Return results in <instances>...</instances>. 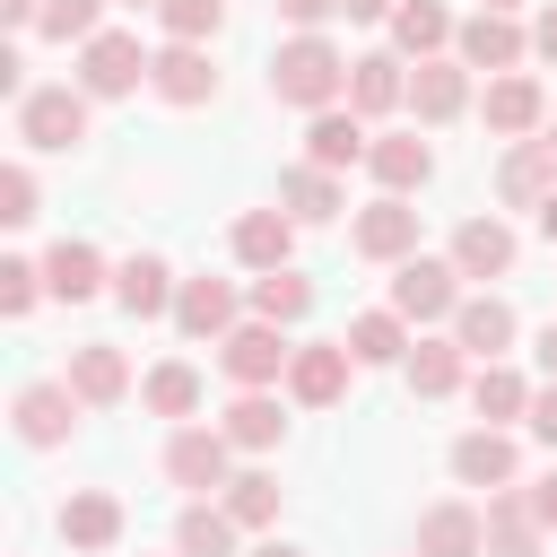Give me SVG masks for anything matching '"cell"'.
Returning <instances> with one entry per match:
<instances>
[{
  "label": "cell",
  "instance_id": "obj_1",
  "mask_svg": "<svg viewBox=\"0 0 557 557\" xmlns=\"http://www.w3.org/2000/svg\"><path fill=\"white\" fill-rule=\"evenodd\" d=\"M331 78H339V61H331L322 44H296V52H278V70H270V87H278V96H296V104H322V96H331Z\"/></svg>",
  "mask_w": 557,
  "mask_h": 557
},
{
  "label": "cell",
  "instance_id": "obj_2",
  "mask_svg": "<svg viewBox=\"0 0 557 557\" xmlns=\"http://www.w3.org/2000/svg\"><path fill=\"white\" fill-rule=\"evenodd\" d=\"M78 122H87L78 96H35V104H26V139H35V148H70Z\"/></svg>",
  "mask_w": 557,
  "mask_h": 557
},
{
  "label": "cell",
  "instance_id": "obj_3",
  "mask_svg": "<svg viewBox=\"0 0 557 557\" xmlns=\"http://www.w3.org/2000/svg\"><path fill=\"white\" fill-rule=\"evenodd\" d=\"M17 426H26V444H52V435L70 426V392H52V383H35V392L17 400Z\"/></svg>",
  "mask_w": 557,
  "mask_h": 557
},
{
  "label": "cell",
  "instance_id": "obj_4",
  "mask_svg": "<svg viewBox=\"0 0 557 557\" xmlns=\"http://www.w3.org/2000/svg\"><path fill=\"white\" fill-rule=\"evenodd\" d=\"M131 70H139V52H131L122 35H104V44L87 52V87H104V96H113V87H131Z\"/></svg>",
  "mask_w": 557,
  "mask_h": 557
},
{
  "label": "cell",
  "instance_id": "obj_5",
  "mask_svg": "<svg viewBox=\"0 0 557 557\" xmlns=\"http://www.w3.org/2000/svg\"><path fill=\"white\" fill-rule=\"evenodd\" d=\"M52 287H61V296H87V287H96V252H87V244H61V252H52Z\"/></svg>",
  "mask_w": 557,
  "mask_h": 557
},
{
  "label": "cell",
  "instance_id": "obj_6",
  "mask_svg": "<svg viewBox=\"0 0 557 557\" xmlns=\"http://www.w3.org/2000/svg\"><path fill=\"white\" fill-rule=\"evenodd\" d=\"M218 461H226L218 435H183V444H174V479H218Z\"/></svg>",
  "mask_w": 557,
  "mask_h": 557
},
{
  "label": "cell",
  "instance_id": "obj_7",
  "mask_svg": "<svg viewBox=\"0 0 557 557\" xmlns=\"http://www.w3.org/2000/svg\"><path fill=\"white\" fill-rule=\"evenodd\" d=\"M313 157H322V165H339V157H357V122H339V113H322V122H313Z\"/></svg>",
  "mask_w": 557,
  "mask_h": 557
},
{
  "label": "cell",
  "instance_id": "obj_8",
  "mask_svg": "<svg viewBox=\"0 0 557 557\" xmlns=\"http://www.w3.org/2000/svg\"><path fill=\"white\" fill-rule=\"evenodd\" d=\"M122 296H131L139 313H157V305H165V270H157V261H131V270H122Z\"/></svg>",
  "mask_w": 557,
  "mask_h": 557
},
{
  "label": "cell",
  "instance_id": "obj_9",
  "mask_svg": "<svg viewBox=\"0 0 557 557\" xmlns=\"http://www.w3.org/2000/svg\"><path fill=\"white\" fill-rule=\"evenodd\" d=\"M226 366H235V374H270V366H278V339H270V331H244V339L226 348Z\"/></svg>",
  "mask_w": 557,
  "mask_h": 557
},
{
  "label": "cell",
  "instance_id": "obj_10",
  "mask_svg": "<svg viewBox=\"0 0 557 557\" xmlns=\"http://www.w3.org/2000/svg\"><path fill=\"white\" fill-rule=\"evenodd\" d=\"M200 87H209V70H200V52H165V96H183V104H191Z\"/></svg>",
  "mask_w": 557,
  "mask_h": 557
},
{
  "label": "cell",
  "instance_id": "obj_11",
  "mask_svg": "<svg viewBox=\"0 0 557 557\" xmlns=\"http://www.w3.org/2000/svg\"><path fill=\"white\" fill-rule=\"evenodd\" d=\"M400 305H409V313H435V305H444V270H426V261H418V270L400 278Z\"/></svg>",
  "mask_w": 557,
  "mask_h": 557
},
{
  "label": "cell",
  "instance_id": "obj_12",
  "mask_svg": "<svg viewBox=\"0 0 557 557\" xmlns=\"http://www.w3.org/2000/svg\"><path fill=\"white\" fill-rule=\"evenodd\" d=\"M461 479H505V444L496 435H470L461 444Z\"/></svg>",
  "mask_w": 557,
  "mask_h": 557
},
{
  "label": "cell",
  "instance_id": "obj_13",
  "mask_svg": "<svg viewBox=\"0 0 557 557\" xmlns=\"http://www.w3.org/2000/svg\"><path fill=\"white\" fill-rule=\"evenodd\" d=\"M183 557H226V522L218 513H191L183 522Z\"/></svg>",
  "mask_w": 557,
  "mask_h": 557
},
{
  "label": "cell",
  "instance_id": "obj_14",
  "mask_svg": "<svg viewBox=\"0 0 557 557\" xmlns=\"http://www.w3.org/2000/svg\"><path fill=\"white\" fill-rule=\"evenodd\" d=\"M244 252H252V261H278V252H287V226H278V218H252V226H244Z\"/></svg>",
  "mask_w": 557,
  "mask_h": 557
},
{
  "label": "cell",
  "instance_id": "obj_15",
  "mask_svg": "<svg viewBox=\"0 0 557 557\" xmlns=\"http://www.w3.org/2000/svg\"><path fill=\"white\" fill-rule=\"evenodd\" d=\"M461 261H470V270H496V261H505V235H496V226H470V235H461Z\"/></svg>",
  "mask_w": 557,
  "mask_h": 557
},
{
  "label": "cell",
  "instance_id": "obj_16",
  "mask_svg": "<svg viewBox=\"0 0 557 557\" xmlns=\"http://www.w3.org/2000/svg\"><path fill=\"white\" fill-rule=\"evenodd\" d=\"M261 313H305V278H261Z\"/></svg>",
  "mask_w": 557,
  "mask_h": 557
},
{
  "label": "cell",
  "instance_id": "obj_17",
  "mask_svg": "<svg viewBox=\"0 0 557 557\" xmlns=\"http://www.w3.org/2000/svg\"><path fill=\"white\" fill-rule=\"evenodd\" d=\"M183 322H191V331H218V322H226V296H218V287H191V296H183Z\"/></svg>",
  "mask_w": 557,
  "mask_h": 557
},
{
  "label": "cell",
  "instance_id": "obj_18",
  "mask_svg": "<svg viewBox=\"0 0 557 557\" xmlns=\"http://www.w3.org/2000/svg\"><path fill=\"white\" fill-rule=\"evenodd\" d=\"M235 435H244V444H270V435H278V409H270V400H244V409H235Z\"/></svg>",
  "mask_w": 557,
  "mask_h": 557
},
{
  "label": "cell",
  "instance_id": "obj_19",
  "mask_svg": "<svg viewBox=\"0 0 557 557\" xmlns=\"http://www.w3.org/2000/svg\"><path fill=\"white\" fill-rule=\"evenodd\" d=\"M44 26H52V35H87V26H96V0H52Z\"/></svg>",
  "mask_w": 557,
  "mask_h": 557
},
{
  "label": "cell",
  "instance_id": "obj_20",
  "mask_svg": "<svg viewBox=\"0 0 557 557\" xmlns=\"http://www.w3.org/2000/svg\"><path fill=\"white\" fill-rule=\"evenodd\" d=\"M165 17H174V35H200V26H218V0H165Z\"/></svg>",
  "mask_w": 557,
  "mask_h": 557
},
{
  "label": "cell",
  "instance_id": "obj_21",
  "mask_svg": "<svg viewBox=\"0 0 557 557\" xmlns=\"http://www.w3.org/2000/svg\"><path fill=\"white\" fill-rule=\"evenodd\" d=\"M400 235H409V218H400V209H374V218H366V244H374V252H392Z\"/></svg>",
  "mask_w": 557,
  "mask_h": 557
},
{
  "label": "cell",
  "instance_id": "obj_22",
  "mask_svg": "<svg viewBox=\"0 0 557 557\" xmlns=\"http://www.w3.org/2000/svg\"><path fill=\"white\" fill-rule=\"evenodd\" d=\"M461 331H470L479 348H496V339H505V313H496V305H470V322H461Z\"/></svg>",
  "mask_w": 557,
  "mask_h": 557
},
{
  "label": "cell",
  "instance_id": "obj_23",
  "mask_svg": "<svg viewBox=\"0 0 557 557\" xmlns=\"http://www.w3.org/2000/svg\"><path fill=\"white\" fill-rule=\"evenodd\" d=\"M78 383H87V392H113V383H122V366L96 348V357H78Z\"/></svg>",
  "mask_w": 557,
  "mask_h": 557
},
{
  "label": "cell",
  "instance_id": "obj_24",
  "mask_svg": "<svg viewBox=\"0 0 557 557\" xmlns=\"http://www.w3.org/2000/svg\"><path fill=\"white\" fill-rule=\"evenodd\" d=\"M296 383H305V392H313V400H322V392H331V383H339V357H305V366H296Z\"/></svg>",
  "mask_w": 557,
  "mask_h": 557
},
{
  "label": "cell",
  "instance_id": "obj_25",
  "mask_svg": "<svg viewBox=\"0 0 557 557\" xmlns=\"http://www.w3.org/2000/svg\"><path fill=\"white\" fill-rule=\"evenodd\" d=\"M383 174H392V183H409V174H426V148H383Z\"/></svg>",
  "mask_w": 557,
  "mask_h": 557
},
{
  "label": "cell",
  "instance_id": "obj_26",
  "mask_svg": "<svg viewBox=\"0 0 557 557\" xmlns=\"http://www.w3.org/2000/svg\"><path fill=\"white\" fill-rule=\"evenodd\" d=\"M70 531H78V540H104V531H113V505H78Z\"/></svg>",
  "mask_w": 557,
  "mask_h": 557
},
{
  "label": "cell",
  "instance_id": "obj_27",
  "mask_svg": "<svg viewBox=\"0 0 557 557\" xmlns=\"http://www.w3.org/2000/svg\"><path fill=\"white\" fill-rule=\"evenodd\" d=\"M357 96H366V104H383V96H392V61H366V78H357Z\"/></svg>",
  "mask_w": 557,
  "mask_h": 557
},
{
  "label": "cell",
  "instance_id": "obj_28",
  "mask_svg": "<svg viewBox=\"0 0 557 557\" xmlns=\"http://www.w3.org/2000/svg\"><path fill=\"white\" fill-rule=\"evenodd\" d=\"M496 122H531V87H496Z\"/></svg>",
  "mask_w": 557,
  "mask_h": 557
},
{
  "label": "cell",
  "instance_id": "obj_29",
  "mask_svg": "<svg viewBox=\"0 0 557 557\" xmlns=\"http://www.w3.org/2000/svg\"><path fill=\"white\" fill-rule=\"evenodd\" d=\"M296 200H305V218H322V209H331V183H322V174H296Z\"/></svg>",
  "mask_w": 557,
  "mask_h": 557
},
{
  "label": "cell",
  "instance_id": "obj_30",
  "mask_svg": "<svg viewBox=\"0 0 557 557\" xmlns=\"http://www.w3.org/2000/svg\"><path fill=\"white\" fill-rule=\"evenodd\" d=\"M235 513H270V479H235Z\"/></svg>",
  "mask_w": 557,
  "mask_h": 557
},
{
  "label": "cell",
  "instance_id": "obj_31",
  "mask_svg": "<svg viewBox=\"0 0 557 557\" xmlns=\"http://www.w3.org/2000/svg\"><path fill=\"white\" fill-rule=\"evenodd\" d=\"M357 357H392V322H366L357 331Z\"/></svg>",
  "mask_w": 557,
  "mask_h": 557
},
{
  "label": "cell",
  "instance_id": "obj_32",
  "mask_svg": "<svg viewBox=\"0 0 557 557\" xmlns=\"http://www.w3.org/2000/svg\"><path fill=\"white\" fill-rule=\"evenodd\" d=\"M191 400V374H157V409H183Z\"/></svg>",
  "mask_w": 557,
  "mask_h": 557
},
{
  "label": "cell",
  "instance_id": "obj_33",
  "mask_svg": "<svg viewBox=\"0 0 557 557\" xmlns=\"http://www.w3.org/2000/svg\"><path fill=\"white\" fill-rule=\"evenodd\" d=\"M287 9H296V17H322V9H331V0H287Z\"/></svg>",
  "mask_w": 557,
  "mask_h": 557
},
{
  "label": "cell",
  "instance_id": "obj_34",
  "mask_svg": "<svg viewBox=\"0 0 557 557\" xmlns=\"http://www.w3.org/2000/svg\"><path fill=\"white\" fill-rule=\"evenodd\" d=\"M540 435H557V400H540Z\"/></svg>",
  "mask_w": 557,
  "mask_h": 557
},
{
  "label": "cell",
  "instance_id": "obj_35",
  "mask_svg": "<svg viewBox=\"0 0 557 557\" xmlns=\"http://www.w3.org/2000/svg\"><path fill=\"white\" fill-rule=\"evenodd\" d=\"M540 357H548V366H557V331H548V339H540Z\"/></svg>",
  "mask_w": 557,
  "mask_h": 557
},
{
  "label": "cell",
  "instance_id": "obj_36",
  "mask_svg": "<svg viewBox=\"0 0 557 557\" xmlns=\"http://www.w3.org/2000/svg\"><path fill=\"white\" fill-rule=\"evenodd\" d=\"M540 513H557V479H548V496H540Z\"/></svg>",
  "mask_w": 557,
  "mask_h": 557
},
{
  "label": "cell",
  "instance_id": "obj_37",
  "mask_svg": "<svg viewBox=\"0 0 557 557\" xmlns=\"http://www.w3.org/2000/svg\"><path fill=\"white\" fill-rule=\"evenodd\" d=\"M348 9H357V17H374V9H383V0H348Z\"/></svg>",
  "mask_w": 557,
  "mask_h": 557
},
{
  "label": "cell",
  "instance_id": "obj_38",
  "mask_svg": "<svg viewBox=\"0 0 557 557\" xmlns=\"http://www.w3.org/2000/svg\"><path fill=\"white\" fill-rule=\"evenodd\" d=\"M540 226H548V235H557V200H548V209H540Z\"/></svg>",
  "mask_w": 557,
  "mask_h": 557
},
{
  "label": "cell",
  "instance_id": "obj_39",
  "mask_svg": "<svg viewBox=\"0 0 557 557\" xmlns=\"http://www.w3.org/2000/svg\"><path fill=\"white\" fill-rule=\"evenodd\" d=\"M261 557H296V548H261Z\"/></svg>",
  "mask_w": 557,
  "mask_h": 557
}]
</instances>
